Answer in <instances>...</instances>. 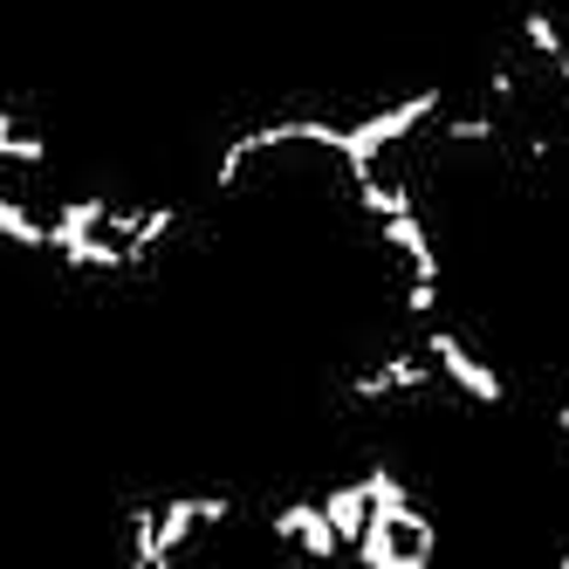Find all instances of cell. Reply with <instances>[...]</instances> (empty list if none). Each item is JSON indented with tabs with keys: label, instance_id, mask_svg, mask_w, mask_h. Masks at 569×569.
Instances as JSON below:
<instances>
[{
	"label": "cell",
	"instance_id": "obj_1",
	"mask_svg": "<svg viewBox=\"0 0 569 569\" xmlns=\"http://www.w3.org/2000/svg\"><path fill=\"white\" fill-rule=\"evenodd\" d=\"M371 480H378V515L363 528L350 562H363V569H432V556H439L432 508L412 501V487H405L391 467H371Z\"/></svg>",
	"mask_w": 569,
	"mask_h": 569
},
{
	"label": "cell",
	"instance_id": "obj_2",
	"mask_svg": "<svg viewBox=\"0 0 569 569\" xmlns=\"http://www.w3.org/2000/svg\"><path fill=\"white\" fill-rule=\"evenodd\" d=\"M426 357L439 363V378L453 385L473 412H501L508 405V378H501V363L495 357H480L453 322H426Z\"/></svg>",
	"mask_w": 569,
	"mask_h": 569
},
{
	"label": "cell",
	"instance_id": "obj_3",
	"mask_svg": "<svg viewBox=\"0 0 569 569\" xmlns=\"http://www.w3.org/2000/svg\"><path fill=\"white\" fill-rule=\"evenodd\" d=\"M261 521H268V542L296 549L302 562H337V556H350V549H343V528L330 521V508H322V495H316V501H281V508H268Z\"/></svg>",
	"mask_w": 569,
	"mask_h": 569
}]
</instances>
